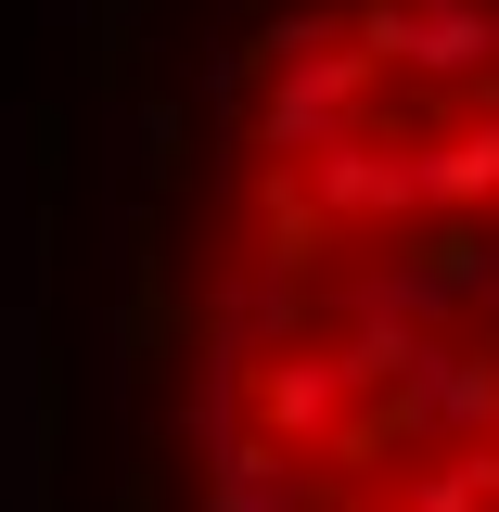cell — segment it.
<instances>
[{
    "label": "cell",
    "mask_w": 499,
    "mask_h": 512,
    "mask_svg": "<svg viewBox=\"0 0 499 512\" xmlns=\"http://www.w3.org/2000/svg\"><path fill=\"white\" fill-rule=\"evenodd\" d=\"M423 205H436L448 231H461V218H487V205H499V90L474 103V116H448L436 141H423Z\"/></svg>",
    "instance_id": "9c48e42d"
},
{
    "label": "cell",
    "mask_w": 499,
    "mask_h": 512,
    "mask_svg": "<svg viewBox=\"0 0 499 512\" xmlns=\"http://www.w3.org/2000/svg\"><path fill=\"white\" fill-rule=\"evenodd\" d=\"M256 436L320 461V448L359 436V372H346V346L308 333V346H282V359H256Z\"/></svg>",
    "instance_id": "277c9868"
},
{
    "label": "cell",
    "mask_w": 499,
    "mask_h": 512,
    "mask_svg": "<svg viewBox=\"0 0 499 512\" xmlns=\"http://www.w3.org/2000/svg\"><path fill=\"white\" fill-rule=\"evenodd\" d=\"M359 52L423 90H499V0H359Z\"/></svg>",
    "instance_id": "6da1fadb"
},
{
    "label": "cell",
    "mask_w": 499,
    "mask_h": 512,
    "mask_svg": "<svg viewBox=\"0 0 499 512\" xmlns=\"http://www.w3.org/2000/svg\"><path fill=\"white\" fill-rule=\"evenodd\" d=\"M39 13H77V0H39Z\"/></svg>",
    "instance_id": "4fadbf2b"
},
{
    "label": "cell",
    "mask_w": 499,
    "mask_h": 512,
    "mask_svg": "<svg viewBox=\"0 0 499 512\" xmlns=\"http://www.w3.org/2000/svg\"><path fill=\"white\" fill-rule=\"evenodd\" d=\"M461 308L436 282V256H372V269H346V282H320V320H333V346H410V333H436Z\"/></svg>",
    "instance_id": "52a82bcc"
},
{
    "label": "cell",
    "mask_w": 499,
    "mask_h": 512,
    "mask_svg": "<svg viewBox=\"0 0 499 512\" xmlns=\"http://www.w3.org/2000/svg\"><path fill=\"white\" fill-rule=\"evenodd\" d=\"M397 436H423L436 461H474L499 448V346H461V333H423L397 359V397H384Z\"/></svg>",
    "instance_id": "7a4b0ae2"
},
{
    "label": "cell",
    "mask_w": 499,
    "mask_h": 512,
    "mask_svg": "<svg viewBox=\"0 0 499 512\" xmlns=\"http://www.w3.org/2000/svg\"><path fill=\"white\" fill-rule=\"evenodd\" d=\"M128 141H141V167H180L192 116H180V103H141V116H128Z\"/></svg>",
    "instance_id": "7c38bea8"
},
{
    "label": "cell",
    "mask_w": 499,
    "mask_h": 512,
    "mask_svg": "<svg viewBox=\"0 0 499 512\" xmlns=\"http://www.w3.org/2000/svg\"><path fill=\"white\" fill-rule=\"evenodd\" d=\"M372 90H384V64H372V52H333V64H295V77H269L244 128H256V154H282V167L308 180L333 141H359Z\"/></svg>",
    "instance_id": "3957f363"
},
{
    "label": "cell",
    "mask_w": 499,
    "mask_h": 512,
    "mask_svg": "<svg viewBox=\"0 0 499 512\" xmlns=\"http://www.w3.org/2000/svg\"><path fill=\"white\" fill-rule=\"evenodd\" d=\"M205 512H320V474L295 461V448L256 436L244 461H218V474H205Z\"/></svg>",
    "instance_id": "30bf717a"
},
{
    "label": "cell",
    "mask_w": 499,
    "mask_h": 512,
    "mask_svg": "<svg viewBox=\"0 0 499 512\" xmlns=\"http://www.w3.org/2000/svg\"><path fill=\"white\" fill-rule=\"evenodd\" d=\"M52 487V359H39V308L0 295V512H39Z\"/></svg>",
    "instance_id": "5b68a950"
},
{
    "label": "cell",
    "mask_w": 499,
    "mask_h": 512,
    "mask_svg": "<svg viewBox=\"0 0 499 512\" xmlns=\"http://www.w3.org/2000/svg\"><path fill=\"white\" fill-rule=\"evenodd\" d=\"M308 205L320 231H397V218H423V141H333L308 167Z\"/></svg>",
    "instance_id": "8992f818"
},
{
    "label": "cell",
    "mask_w": 499,
    "mask_h": 512,
    "mask_svg": "<svg viewBox=\"0 0 499 512\" xmlns=\"http://www.w3.org/2000/svg\"><path fill=\"white\" fill-rule=\"evenodd\" d=\"M397 512H499V500L474 487V461H410V487H397Z\"/></svg>",
    "instance_id": "8fae6325"
},
{
    "label": "cell",
    "mask_w": 499,
    "mask_h": 512,
    "mask_svg": "<svg viewBox=\"0 0 499 512\" xmlns=\"http://www.w3.org/2000/svg\"><path fill=\"white\" fill-rule=\"evenodd\" d=\"M308 269H282V256H218V282H205V333L218 346H244V359H282V346H308Z\"/></svg>",
    "instance_id": "ba28073f"
}]
</instances>
